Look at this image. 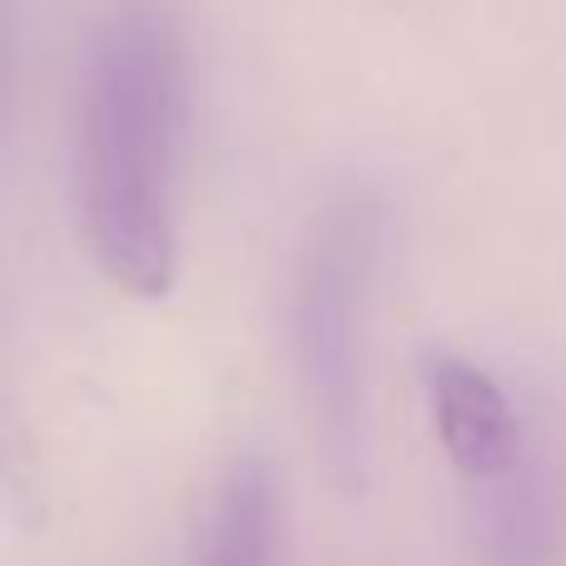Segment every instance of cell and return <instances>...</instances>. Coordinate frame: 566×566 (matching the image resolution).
<instances>
[{
  "label": "cell",
  "mask_w": 566,
  "mask_h": 566,
  "mask_svg": "<svg viewBox=\"0 0 566 566\" xmlns=\"http://www.w3.org/2000/svg\"><path fill=\"white\" fill-rule=\"evenodd\" d=\"M185 70L165 10L125 0L95 25L75 105V199L90 259L115 289L165 298L179 269Z\"/></svg>",
  "instance_id": "cell-1"
},
{
  "label": "cell",
  "mask_w": 566,
  "mask_h": 566,
  "mask_svg": "<svg viewBox=\"0 0 566 566\" xmlns=\"http://www.w3.org/2000/svg\"><path fill=\"white\" fill-rule=\"evenodd\" d=\"M382 219L368 195L323 209L293 289V358L323 468L343 492L368 478V303Z\"/></svg>",
  "instance_id": "cell-2"
},
{
  "label": "cell",
  "mask_w": 566,
  "mask_h": 566,
  "mask_svg": "<svg viewBox=\"0 0 566 566\" xmlns=\"http://www.w3.org/2000/svg\"><path fill=\"white\" fill-rule=\"evenodd\" d=\"M422 388H428V412L442 452L472 488L507 478L522 462L527 432L492 373H482L478 363L458 358V353H428Z\"/></svg>",
  "instance_id": "cell-3"
},
{
  "label": "cell",
  "mask_w": 566,
  "mask_h": 566,
  "mask_svg": "<svg viewBox=\"0 0 566 566\" xmlns=\"http://www.w3.org/2000/svg\"><path fill=\"white\" fill-rule=\"evenodd\" d=\"M562 472L547 452L527 448L507 478L478 488V517H472L478 566H562Z\"/></svg>",
  "instance_id": "cell-4"
},
{
  "label": "cell",
  "mask_w": 566,
  "mask_h": 566,
  "mask_svg": "<svg viewBox=\"0 0 566 566\" xmlns=\"http://www.w3.org/2000/svg\"><path fill=\"white\" fill-rule=\"evenodd\" d=\"M279 557V482L259 452L229 462L195 566H274Z\"/></svg>",
  "instance_id": "cell-5"
}]
</instances>
